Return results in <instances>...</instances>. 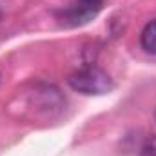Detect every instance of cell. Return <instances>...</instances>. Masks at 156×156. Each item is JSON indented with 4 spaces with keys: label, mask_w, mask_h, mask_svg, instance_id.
<instances>
[{
    "label": "cell",
    "mask_w": 156,
    "mask_h": 156,
    "mask_svg": "<svg viewBox=\"0 0 156 156\" xmlns=\"http://www.w3.org/2000/svg\"><path fill=\"white\" fill-rule=\"evenodd\" d=\"M69 85L82 94H105L115 89V82L104 69L96 66H85L67 78Z\"/></svg>",
    "instance_id": "cell-1"
},
{
    "label": "cell",
    "mask_w": 156,
    "mask_h": 156,
    "mask_svg": "<svg viewBox=\"0 0 156 156\" xmlns=\"http://www.w3.org/2000/svg\"><path fill=\"white\" fill-rule=\"evenodd\" d=\"M104 2L105 0H76L73 7L64 11V20H67L69 26H82L98 15Z\"/></svg>",
    "instance_id": "cell-2"
},
{
    "label": "cell",
    "mask_w": 156,
    "mask_h": 156,
    "mask_svg": "<svg viewBox=\"0 0 156 156\" xmlns=\"http://www.w3.org/2000/svg\"><path fill=\"white\" fill-rule=\"evenodd\" d=\"M140 44L147 53L156 55V20H151L149 24H145L140 35Z\"/></svg>",
    "instance_id": "cell-3"
},
{
    "label": "cell",
    "mask_w": 156,
    "mask_h": 156,
    "mask_svg": "<svg viewBox=\"0 0 156 156\" xmlns=\"http://www.w3.org/2000/svg\"><path fill=\"white\" fill-rule=\"evenodd\" d=\"M140 156H156V136H151L144 142L140 149Z\"/></svg>",
    "instance_id": "cell-4"
},
{
    "label": "cell",
    "mask_w": 156,
    "mask_h": 156,
    "mask_svg": "<svg viewBox=\"0 0 156 156\" xmlns=\"http://www.w3.org/2000/svg\"><path fill=\"white\" fill-rule=\"evenodd\" d=\"M0 18H2V9H0Z\"/></svg>",
    "instance_id": "cell-5"
},
{
    "label": "cell",
    "mask_w": 156,
    "mask_h": 156,
    "mask_svg": "<svg viewBox=\"0 0 156 156\" xmlns=\"http://www.w3.org/2000/svg\"><path fill=\"white\" fill-rule=\"evenodd\" d=\"M154 118H156V113H154Z\"/></svg>",
    "instance_id": "cell-6"
}]
</instances>
